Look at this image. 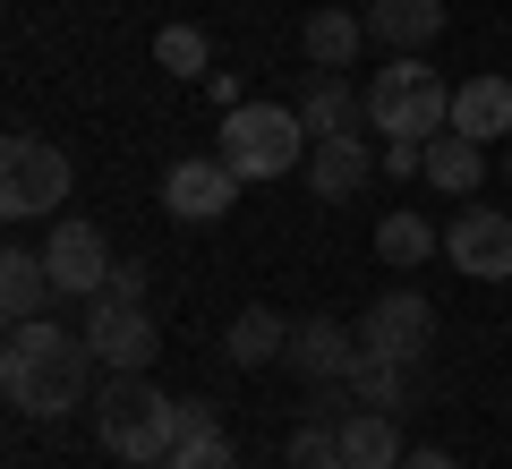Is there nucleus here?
<instances>
[{
    "label": "nucleus",
    "instance_id": "nucleus-1",
    "mask_svg": "<svg viewBox=\"0 0 512 469\" xmlns=\"http://www.w3.org/2000/svg\"><path fill=\"white\" fill-rule=\"evenodd\" d=\"M94 342L77 325H52V316H35V325H9V342H0V393H9V410L26 418H69L86 410L94 393Z\"/></svg>",
    "mask_w": 512,
    "mask_h": 469
},
{
    "label": "nucleus",
    "instance_id": "nucleus-2",
    "mask_svg": "<svg viewBox=\"0 0 512 469\" xmlns=\"http://www.w3.org/2000/svg\"><path fill=\"white\" fill-rule=\"evenodd\" d=\"M180 418H188V401L163 393L154 376H103V393H94V444L128 469H154L180 444Z\"/></svg>",
    "mask_w": 512,
    "mask_h": 469
},
{
    "label": "nucleus",
    "instance_id": "nucleus-3",
    "mask_svg": "<svg viewBox=\"0 0 512 469\" xmlns=\"http://www.w3.org/2000/svg\"><path fill=\"white\" fill-rule=\"evenodd\" d=\"M308 145L316 137H308V120H299V103H239V111H222V128H214V154L239 171V188L299 171Z\"/></svg>",
    "mask_w": 512,
    "mask_h": 469
},
{
    "label": "nucleus",
    "instance_id": "nucleus-4",
    "mask_svg": "<svg viewBox=\"0 0 512 469\" xmlns=\"http://www.w3.org/2000/svg\"><path fill=\"white\" fill-rule=\"evenodd\" d=\"M453 128V86L427 69L419 52H393L367 77V137H444Z\"/></svg>",
    "mask_w": 512,
    "mask_h": 469
},
{
    "label": "nucleus",
    "instance_id": "nucleus-5",
    "mask_svg": "<svg viewBox=\"0 0 512 469\" xmlns=\"http://www.w3.org/2000/svg\"><path fill=\"white\" fill-rule=\"evenodd\" d=\"M69 188H77V171H69V154L52 137H35V128H9L0 137V214L9 222H35L52 205H69Z\"/></svg>",
    "mask_w": 512,
    "mask_h": 469
},
{
    "label": "nucleus",
    "instance_id": "nucleus-6",
    "mask_svg": "<svg viewBox=\"0 0 512 469\" xmlns=\"http://www.w3.org/2000/svg\"><path fill=\"white\" fill-rule=\"evenodd\" d=\"M77 333L94 342L103 376H146L154 350H163V325H154L146 307H128V299H86V325Z\"/></svg>",
    "mask_w": 512,
    "mask_h": 469
},
{
    "label": "nucleus",
    "instance_id": "nucleus-7",
    "mask_svg": "<svg viewBox=\"0 0 512 469\" xmlns=\"http://www.w3.org/2000/svg\"><path fill=\"white\" fill-rule=\"evenodd\" d=\"M427 342H436V307H427L419 290H384V299L359 316V350H376V359L419 367V359H427Z\"/></svg>",
    "mask_w": 512,
    "mask_h": 469
},
{
    "label": "nucleus",
    "instance_id": "nucleus-8",
    "mask_svg": "<svg viewBox=\"0 0 512 469\" xmlns=\"http://www.w3.org/2000/svg\"><path fill=\"white\" fill-rule=\"evenodd\" d=\"M444 256L470 282H512V214L504 205H461L453 231H444Z\"/></svg>",
    "mask_w": 512,
    "mask_h": 469
},
{
    "label": "nucleus",
    "instance_id": "nucleus-9",
    "mask_svg": "<svg viewBox=\"0 0 512 469\" xmlns=\"http://www.w3.org/2000/svg\"><path fill=\"white\" fill-rule=\"evenodd\" d=\"M43 265H52V282H60V299H103V282H111V239L94 231V222H52V239H43Z\"/></svg>",
    "mask_w": 512,
    "mask_h": 469
},
{
    "label": "nucleus",
    "instance_id": "nucleus-10",
    "mask_svg": "<svg viewBox=\"0 0 512 469\" xmlns=\"http://www.w3.org/2000/svg\"><path fill=\"white\" fill-rule=\"evenodd\" d=\"M239 205V171L222 154H188V163L163 171V214L171 222H222Z\"/></svg>",
    "mask_w": 512,
    "mask_h": 469
},
{
    "label": "nucleus",
    "instance_id": "nucleus-11",
    "mask_svg": "<svg viewBox=\"0 0 512 469\" xmlns=\"http://www.w3.org/2000/svg\"><path fill=\"white\" fill-rule=\"evenodd\" d=\"M376 171H384V154H376L367 137H316V145H308V188H316V205H350Z\"/></svg>",
    "mask_w": 512,
    "mask_h": 469
},
{
    "label": "nucleus",
    "instance_id": "nucleus-12",
    "mask_svg": "<svg viewBox=\"0 0 512 469\" xmlns=\"http://www.w3.org/2000/svg\"><path fill=\"white\" fill-rule=\"evenodd\" d=\"M350 359H359V333L333 325V316H308V325H291V350H282V367H291L299 384H342Z\"/></svg>",
    "mask_w": 512,
    "mask_h": 469
},
{
    "label": "nucleus",
    "instance_id": "nucleus-13",
    "mask_svg": "<svg viewBox=\"0 0 512 469\" xmlns=\"http://www.w3.org/2000/svg\"><path fill=\"white\" fill-rule=\"evenodd\" d=\"M60 282L52 265H43V248H0V316L9 325H35V316H52Z\"/></svg>",
    "mask_w": 512,
    "mask_h": 469
},
{
    "label": "nucleus",
    "instance_id": "nucleus-14",
    "mask_svg": "<svg viewBox=\"0 0 512 469\" xmlns=\"http://www.w3.org/2000/svg\"><path fill=\"white\" fill-rule=\"evenodd\" d=\"M154 469H239V444H231V427H222V410H214V401H188L180 444H171Z\"/></svg>",
    "mask_w": 512,
    "mask_h": 469
},
{
    "label": "nucleus",
    "instance_id": "nucleus-15",
    "mask_svg": "<svg viewBox=\"0 0 512 469\" xmlns=\"http://www.w3.org/2000/svg\"><path fill=\"white\" fill-rule=\"evenodd\" d=\"M444 35V0H367V43L384 52H427Z\"/></svg>",
    "mask_w": 512,
    "mask_h": 469
},
{
    "label": "nucleus",
    "instance_id": "nucleus-16",
    "mask_svg": "<svg viewBox=\"0 0 512 469\" xmlns=\"http://www.w3.org/2000/svg\"><path fill=\"white\" fill-rule=\"evenodd\" d=\"M299 120H308V137H359V128H367V86H350L342 69H316Z\"/></svg>",
    "mask_w": 512,
    "mask_h": 469
},
{
    "label": "nucleus",
    "instance_id": "nucleus-17",
    "mask_svg": "<svg viewBox=\"0 0 512 469\" xmlns=\"http://www.w3.org/2000/svg\"><path fill=\"white\" fill-rule=\"evenodd\" d=\"M453 128L470 145H487V137H512V77H461L453 86Z\"/></svg>",
    "mask_w": 512,
    "mask_h": 469
},
{
    "label": "nucleus",
    "instance_id": "nucleus-18",
    "mask_svg": "<svg viewBox=\"0 0 512 469\" xmlns=\"http://www.w3.org/2000/svg\"><path fill=\"white\" fill-rule=\"evenodd\" d=\"M342 469H402V418L393 410H350L342 418Z\"/></svg>",
    "mask_w": 512,
    "mask_h": 469
},
{
    "label": "nucleus",
    "instance_id": "nucleus-19",
    "mask_svg": "<svg viewBox=\"0 0 512 469\" xmlns=\"http://www.w3.org/2000/svg\"><path fill=\"white\" fill-rule=\"evenodd\" d=\"M282 350H291V316H274V307H248L222 333V359L231 367H282Z\"/></svg>",
    "mask_w": 512,
    "mask_h": 469
},
{
    "label": "nucleus",
    "instance_id": "nucleus-20",
    "mask_svg": "<svg viewBox=\"0 0 512 469\" xmlns=\"http://www.w3.org/2000/svg\"><path fill=\"white\" fill-rule=\"evenodd\" d=\"M478 180H487V154H478L461 128L427 137V188H436V197H478Z\"/></svg>",
    "mask_w": 512,
    "mask_h": 469
},
{
    "label": "nucleus",
    "instance_id": "nucleus-21",
    "mask_svg": "<svg viewBox=\"0 0 512 469\" xmlns=\"http://www.w3.org/2000/svg\"><path fill=\"white\" fill-rule=\"evenodd\" d=\"M342 393L359 401V410H393V418H402L410 367H402V359H376V350H359V359H350V376H342Z\"/></svg>",
    "mask_w": 512,
    "mask_h": 469
},
{
    "label": "nucleus",
    "instance_id": "nucleus-22",
    "mask_svg": "<svg viewBox=\"0 0 512 469\" xmlns=\"http://www.w3.org/2000/svg\"><path fill=\"white\" fill-rule=\"evenodd\" d=\"M436 248H444V231H436V222H427V214H410V205H393V214L376 222V256H384V265H393V273L427 265V256H436Z\"/></svg>",
    "mask_w": 512,
    "mask_h": 469
},
{
    "label": "nucleus",
    "instance_id": "nucleus-23",
    "mask_svg": "<svg viewBox=\"0 0 512 469\" xmlns=\"http://www.w3.org/2000/svg\"><path fill=\"white\" fill-rule=\"evenodd\" d=\"M367 43V18H342V9H316L308 26H299V52L316 60V69H350Z\"/></svg>",
    "mask_w": 512,
    "mask_h": 469
},
{
    "label": "nucleus",
    "instance_id": "nucleus-24",
    "mask_svg": "<svg viewBox=\"0 0 512 469\" xmlns=\"http://www.w3.org/2000/svg\"><path fill=\"white\" fill-rule=\"evenodd\" d=\"M154 60H163L171 77H214V43H205L197 26H163V35H154Z\"/></svg>",
    "mask_w": 512,
    "mask_h": 469
},
{
    "label": "nucleus",
    "instance_id": "nucleus-25",
    "mask_svg": "<svg viewBox=\"0 0 512 469\" xmlns=\"http://www.w3.org/2000/svg\"><path fill=\"white\" fill-rule=\"evenodd\" d=\"M282 469H342V427H291V444H282Z\"/></svg>",
    "mask_w": 512,
    "mask_h": 469
},
{
    "label": "nucleus",
    "instance_id": "nucleus-26",
    "mask_svg": "<svg viewBox=\"0 0 512 469\" xmlns=\"http://www.w3.org/2000/svg\"><path fill=\"white\" fill-rule=\"evenodd\" d=\"M103 299H128V307H146V265H137V256H128V265H111Z\"/></svg>",
    "mask_w": 512,
    "mask_h": 469
},
{
    "label": "nucleus",
    "instance_id": "nucleus-27",
    "mask_svg": "<svg viewBox=\"0 0 512 469\" xmlns=\"http://www.w3.org/2000/svg\"><path fill=\"white\" fill-rule=\"evenodd\" d=\"M402 469H461V461H453V452H436V444H410Z\"/></svg>",
    "mask_w": 512,
    "mask_h": 469
},
{
    "label": "nucleus",
    "instance_id": "nucleus-28",
    "mask_svg": "<svg viewBox=\"0 0 512 469\" xmlns=\"http://www.w3.org/2000/svg\"><path fill=\"white\" fill-rule=\"evenodd\" d=\"M504 180H512V163H504Z\"/></svg>",
    "mask_w": 512,
    "mask_h": 469
}]
</instances>
